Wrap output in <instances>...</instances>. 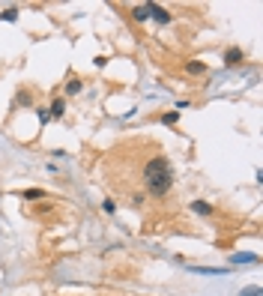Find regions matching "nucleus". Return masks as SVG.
Wrapping results in <instances>:
<instances>
[{
  "instance_id": "nucleus-13",
  "label": "nucleus",
  "mask_w": 263,
  "mask_h": 296,
  "mask_svg": "<svg viewBox=\"0 0 263 296\" xmlns=\"http://www.w3.org/2000/svg\"><path fill=\"white\" fill-rule=\"evenodd\" d=\"M239 296H263V290L254 284V287H245V290H239Z\"/></svg>"
},
{
  "instance_id": "nucleus-4",
  "label": "nucleus",
  "mask_w": 263,
  "mask_h": 296,
  "mask_svg": "<svg viewBox=\"0 0 263 296\" xmlns=\"http://www.w3.org/2000/svg\"><path fill=\"white\" fill-rule=\"evenodd\" d=\"M132 18H135V21H147V18H150V3L135 6V9H132Z\"/></svg>"
},
{
  "instance_id": "nucleus-9",
  "label": "nucleus",
  "mask_w": 263,
  "mask_h": 296,
  "mask_svg": "<svg viewBox=\"0 0 263 296\" xmlns=\"http://www.w3.org/2000/svg\"><path fill=\"white\" fill-rule=\"evenodd\" d=\"M0 21H18V9H15V6H6V9L0 12Z\"/></svg>"
},
{
  "instance_id": "nucleus-11",
  "label": "nucleus",
  "mask_w": 263,
  "mask_h": 296,
  "mask_svg": "<svg viewBox=\"0 0 263 296\" xmlns=\"http://www.w3.org/2000/svg\"><path fill=\"white\" fill-rule=\"evenodd\" d=\"M233 263H257V255H233Z\"/></svg>"
},
{
  "instance_id": "nucleus-12",
  "label": "nucleus",
  "mask_w": 263,
  "mask_h": 296,
  "mask_svg": "<svg viewBox=\"0 0 263 296\" xmlns=\"http://www.w3.org/2000/svg\"><path fill=\"white\" fill-rule=\"evenodd\" d=\"M186 72H189V75H200V72H206V66L203 63H189L186 66Z\"/></svg>"
},
{
  "instance_id": "nucleus-8",
  "label": "nucleus",
  "mask_w": 263,
  "mask_h": 296,
  "mask_svg": "<svg viewBox=\"0 0 263 296\" xmlns=\"http://www.w3.org/2000/svg\"><path fill=\"white\" fill-rule=\"evenodd\" d=\"M21 197H24V200H42V197H45V192H42V189H24V192H21Z\"/></svg>"
},
{
  "instance_id": "nucleus-6",
  "label": "nucleus",
  "mask_w": 263,
  "mask_h": 296,
  "mask_svg": "<svg viewBox=\"0 0 263 296\" xmlns=\"http://www.w3.org/2000/svg\"><path fill=\"white\" fill-rule=\"evenodd\" d=\"M192 213H197V216H212V206L206 200H195L192 203Z\"/></svg>"
},
{
  "instance_id": "nucleus-7",
  "label": "nucleus",
  "mask_w": 263,
  "mask_h": 296,
  "mask_svg": "<svg viewBox=\"0 0 263 296\" xmlns=\"http://www.w3.org/2000/svg\"><path fill=\"white\" fill-rule=\"evenodd\" d=\"M81 90H84V84H81L78 78H69V81H66V93H69V96H78Z\"/></svg>"
},
{
  "instance_id": "nucleus-5",
  "label": "nucleus",
  "mask_w": 263,
  "mask_h": 296,
  "mask_svg": "<svg viewBox=\"0 0 263 296\" xmlns=\"http://www.w3.org/2000/svg\"><path fill=\"white\" fill-rule=\"evenodd\" d=\"M63 114H66V102H63V99H54V105H51V114H48V117H51V120H60Z\"/></svg>"
},
{
  "instance_id": "nucleus-3",
  "label": "nucleus",
  "mask_w": 263,
  "mask_h": 296,
  "mask_svg": "<svg viewBox=\"0 0 263 296\" xmlns=\"http://www.w3.org/2000/svg\"><path fill=\"white\" fill-rule=\"evenodd\" d=\"M242 57H245V54H242V48H236V45L225 51V63H228V66H236V63H242Z\"/></svg>"
},
{
  "instance_id": "nucleus-1",
  "label": "nucleus",
  "mask_w": 263,
  "mask_h": 296,
  "mask_svg": "<svg viewBox=\"0 0 263 296\" xmlns=\"http://www.w3.org/2000/svg\"><path fill=\"white\" fill-rule=\"evenodd\" d=\"M144 186H147L150 195H156V197L170 192V186H173V167H170V162L164 156H156V159H150L144 164Z\"/></svg>"
},
{
  "instance_id": "nucleus-14",
  "label": "nucleus",
  "mask_w": 263,
  "mask_h": 296,
  "mask_svg": "<svg viewBox=\"0 0 263 296\" xmlns=\"http://www.w3.org/2000/svg\"><path fill=\"white\" fill-rule=\"evenodd\" d=\"M102 209H105L108 216H114V213H117V203H114V200H105V203H102Z\"/></svg>"
},
{
  "instance_id": "nucleus-2",
  "label": "nucleus",
  "mask_w": 263,
  "mask_h": 296,
  "mask_svg": "<svg viewBox=\"0 0 263 296\" xmlns=\"http://www.w3.org/2000/svg\"><path fill=\"white\" fill-rule=\"evenodd\" d=\"M150 18H156L159 24H170V12H164L162 6H156V3H150Z\"/></svg>"
},
{
  "instance_id": "nucleus-10",
  "label": "nucleus",
  "mask_w": 263,
  "mask_h": 296,
  "mask_svg": "<svg viewBox=\"0 0 263 296\" xmlns=\"http://www.w3.org/2000/svg\"><path fill=\"white\" fill-rule=\"evenodd\" d=\"M177 120H180V111H167V114H162L164 126H177Z\"/></svg>"
}]
</instances>
